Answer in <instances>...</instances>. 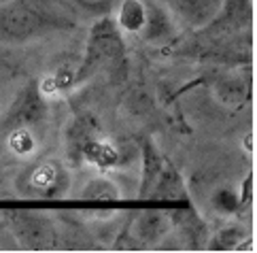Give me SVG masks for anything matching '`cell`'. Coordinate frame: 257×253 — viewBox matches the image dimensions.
<instances>
[{
  "instance_id": "1",
  "label": "cell",
  "mask_w": 257,
  "mask_h": 253,
  "mask_svg": "<svg viewBox=\"0 0 257 253\" xmlns=\"http://www.w3.org/2000/svg\"><path fill=\"white\" fill-rule=\"evenodd\" d=\"M77 28L68 0H9L0 5V43H26Z\"/></svg>"
},
{
  "instance_id": "2",
  "label": "cell",
  "mask_w": 257,
  "mask_h": 253,
  "mask_svg": "<svg viewBox=\"0 0 257 253\" xmlns=\"http://www.w3.org/2000/svg\"><path fill=\"white\" fill-rule=\"evenodd\" d=\"M125 43H123V34L119 32L115 22L108 15L100 17L91 24V30L87 36V45H85V56L83 62L77 68V83L83 81L87 75L96 72L106 62H113L123 53Z\"/></svg>"
},
{
  "instance_id": "3",
  "label": "cell",
  "mask_w": 257,
  "mask_h": 253,
  "mask_svg": "<svg viewBox=\"0 0 257 253\" xmlns=\"http://www.w3.org/2000/svg\"><path fill=\"white\" fill-rule=\"evenodd\" d=\"M49 104L47 96H45L36 83H28L17 98L13 100L11 108L7 111L5 117V128H32L36 123H43L47 119Z\"/></svg>"
},
{
  "instance_id": "4",
  "label": "cell",
  "mask_w": 257,
  "mask_h": 253,
  "mask_svg": "<svg viewBox=\"0 0 257 253\" xmlns=\"http://www.w3.org/2000/svg\"><path fill=\"white\" fill-rule=\"evenodd\" d=\"M70 187V173L64 168L60 162H41L39 166L28 170V175L24 177V192L30 196L39 198H60L68 192Z\"/></svg>"
},
{
  "instance_id": "5",
  "label": "cell",
  "mask_w": 257,
  "mask_h": 253,
  "mask_svg": "<svg viewBox=\"0 0 257 253\" xmlns=\"http://www.w3.org/2000/svg\"><path fill=\"white\" fill-rule=\"evenodd\" d=\"M172 11L191 28H206L223 7V0H172Z\"/></svg>"
},
{
  "instance_id": "6",
  "label": "cell",
  "mask_w": 257,
  "mask_h": 253,
  "mask_svg": "<svg viewBox=\"0 0 257 253\" xmlns=\"http://www.w3.org/2000/svg\"><path fill=\"white\" fill-rule=\"evenodd\" d=\"M113 22L121 34L141 36L147 22V0H119Z\"/></svg>"
},
{
  "instance_id": "7",
  "label": "cell",
  "mask_w": 257,
  "mask_h": 253,
  "mask_svg": "<svg viewBox=\"0 0 257 253\" xmlns=\"http://www.w3.org/2000/svg\"><path fill=\"white\" fill-rule=\"evenodd\" d=\"M174 34V22L172 15L164 7L155 3H147V22L141 36L149 43H164L172 39Z\"/></svg>"
},
{
  "instance_id": "8",
  "label": "cell",
  "mask_w": 257,
  "mask_h": 253,
  "mask_svg": "<svg viewBox=\"0 0 257 253\" xmlns=\"http://www.w3.org/2000/svg\"><path fill=\"white\" fill-rule=\"evenodd\" d=\"M79 160L87 162V164H94L100 170H106V168L117 166L119 151H117V147L111 141H106L104 137L96 134V137H91L85 143V147L81 149V158Z\"/></svg>"
},
{
  "instance_id": "9",
  "label": "cell",
  "mask_w": 257,
  "mask_h": 253,
  "mask_svg": "<svg viewBox=\"0 0 257 253\" xmlns=\"http://www.w3.org/2000/svg\"><path fill=\"white\" fill-rule=\"evenodd\" d=\"M149 196L158 198V200H181V198H185V185H183V179L179 175V170L174 168L168 160H164L162 173L158 175V179H155Z\"/></svg>"
},
{
  "instance_id": "10",
  "label": "cell",
  "mask_w": 257,
  "mask_h": 253,
  "mask_svg": "<svg viewBox=\"0 0 257 253\" xmlns=\"http://www.w3.org/2000/svg\"><path fill=\"white\" fill-rule=\"evenodd\" d=\"M141 160H143V179H141V198H147L149 192L153 189V183L158 175L162 173V166H164V158L160 149L153 145V141L145 139L143 147H141Z\"/></svg>"
},
{
  "instance_id": "11",
  "label": "cell",
  "mask_w": 257,
  "mask_h": 253,
  "mask_svg": "<svg viewBox=\"0 0 257 253\" xmlns=\"http://www.w3.org/2000/svg\"><path fill=\"white\" fill-rule=\"evenodd\" d=\"M83 198L89 202H115L119 200V189L113 181L108 179H91L83 189Z\"/></svg>"
},
{
  "instance_id": "12",
  "label": "cell",
  "mask_w": 257,
  "mask_h": 253,
  "mask_svg": "<svg viewBox=\"0 0 257 253\" xmlns=\"http://www.w3.org/2000/svg\"><path fill=\"white\" fill-rule=\"evenodd\" d=\"M166 230H168V219L162 213H155V211L143 213L139 217V223H136V232H139V236L147 238V240L160 238Z\"/></svg>"
},
{
  "instance_id": "13",
  "label": "cell",
  "mask_w": 257,
  "mask_h": 253,
  "mask_svg": "<svg viewBox=\"0 0 257 253\" xmlns=\"http://www.w3.org/2000/svg\"><path fill=\"white\" fill-rule=\"evenodd\" d=\"M246 238V232L240 228V225H227V228L219 230L208 242L210 251H229L240 247V242Z\"/></svg>"
},
{
  "instance_id": "14",
  "label": "cell",
  "mask_w": 257,
  "mask_h": 253,
  "mask_svg": "<svg viewBox=\"0 0 257 253\" xmlns=\"http://www.w3.org/2000/svg\"><path fill=\"white\" fill-rule=\"evenodd\" d=\"M9 149L20 158H28L36 151V139L30 128H13L9 132Z\"/></svg>"
},
{
  "instance_id": "15",
  "label": "cell",
  "mask_w": 257,
  "mask_h": 253,
  "mask_svg": "<svg viewBox=\"0 0 257 253\" xmlns=\"http://www.w3.org/2000/svg\"><path fill=\"white\" fill-rule=\"evenodd\" d=\"M210 202H213L215 211L223 213V215H232L238 209H242V198L232 187H219L213 194V198H210Z\"/></svg>"
},
{
  "instance_id": "16",
  "label": "cell",
  "mask_w": 257,
  "mask_h": 253,
  "mask_svg": "<svg viewBox=\"0 0 257 253\" xmlns=\"http://www.w3.org/2000/svg\"><path fill=\"white\" fill-rule=\"evenodd\" d=\"M72 7L81 9L89 15H98V17H104V15H111L115 11V7L119 0H68Z\"/></svg>"
}]
</instances>
